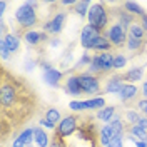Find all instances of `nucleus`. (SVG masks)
<instances>
[{
	"mask_svg": "<svg viewBox=\"0 0 147 147\" xmlns=\"http://www.w3.org/2000/svg\"><path fill=\"white\" fill-rule=\"evenodd\" d=\"M87 22H89L90 27H94L99 32L109 28V12L104 7V3H100V2L92 3L90 10L87 13Z\"/></svg>",
	"mask_w": 147,
	"mask_h": 147,
	"instance_id": "1",
	"label": "nucleus"
},
{
	"mask_svg": "<svg viewBox=\"0 0 147 147\" xmlns=\"http://www.w3.org/2000/svg\"><path fill=\"white\" fill-rule=\"evenodd\" d=\"M15 22L22 28H32L34 25H37L38 22V15H37L35 7L30 2H24L17 10H15Z\"/></svg>",
	"mask_w": 147,
	"mask_h": 147,
	"instance_id": "2",
	"label": "nucleus"
},
{
	"mask_svg": "<svg viewBox=\"0 0 147 147\" xmlns=\"http://www.w3.org/2000/svg\"><path fill=\"white\" fill-rule=\"evenodd\" d=\"M110 70H114V55L110 52H100V54L94 55L87 72L92 75H97V74H107Z\"/></svg>",
	"mask_w": 147,
	"mask_h": 147,
	"instance_id": "3",
	"label": "nucleus"
},
{
	"mask_svg": "<svg viewBox=\"0 0 147 147\" xmlns=\"http://www.w3.org/2000/svg\"><path fill=\"white\" fill-rule=\"evenodd\" d=\"M20 49V37L17 34H7L0 38V57L3 60H7L10 55H13L15 52H18Z\"/></svg>",
	"mask_w": 147,
	"mask_h": 147,
	"instance_id": "4",
	"label": "nucleus"
},
{
	"mask_svg": "<svg viewBox=\"0 0 147 147\" xmlns=\"http://www.w3.org/2000/svg\"><path fill=\"white\" fill-rule=\"evenodd\" d=\"M105 37H107V40L110 42V45H112V47H122V45H125V44H127L129 34H127V30L122 27L119 22H115V24L109 25Z\"/></svg>",
	"mask_w": 147,
	"mask_h": 147,
	"instance_id": "5",
	"label": "nucleus"
},
{
	"mask_svg": "<svg viewBox=\"0 0 147 147\" xmlns=\"http://www.w3.org/2000/svg\"><path fill=\"white\" fill-rule=\"evenodd\" d=\"M77 125H79V120H77V117L75 115H65V117H62V120L59 122V125H57V137L59 139H67L70 137V136H74L75 132H77Z\"/></svg>",
	"mask_w": 147,
	"mask_h": 147,
	"instance_id": "6",
	"label": "nucleus"
},
{
	"mask_svg": "<svg viewBox=\"0 0 147 147\" xmlns=\"http://www.w3.org/2000/svg\"><path fill=\"white\" fill-rule=\"evenodd\" d=\"M79 82L82 87L84 94H90V95H97L100 92V80L97 75H92L89 72L79 74Z\"/></svg>",
	"mask_w": 147,
	"mask_h": 147,
	"instance_id": "7",
	"label": "nucleus"
},
{
	"mask_svg": "<svg viewBox=\"0 0 147 147\" xmlns=\"http://www.w3.org/2000/svg\"><path fill=\"white\" fill-rule=\"evenodd\" d=\"M40 67H42V79H44V82L47 85L57 89L60 85V82H62V79H64V74L60 72L59 69L52 67L50 64H47V62H44Z\"/></svg>",
	"mask_w": 147,
	"mask_h": 147,
	"instance_id": "8",
	"label": "nucleus"
},
{
	"mask_svg": "<svg viewBox=\"0 0 147 147\" xmlns=\"http://www.w3.org/2000/svg\"><path fill=\"white\" fill-rule=\"evenodd\" d=\"M65 22H67V13H65V12H59V13H55L50 20H47L45 24H44L42 30H44L45 34L57 35V34H60V32L64 30Z\"/></svg>",
	"mask_w": 147,
	"mask_h": 147,
	"instance_id": "9",
	"label": "nucleus"
},
{
	"mask_svg": "<svg viewBox=\"0 0 147 147\" xmlns=\"http://www.w3.org/2000/svg\"><path fill=\"white\" fill-rule=\"evenodd\" d=\"M17 102V89L9 82L2 84V89H0V104L3 109L12 107L13 104Z\"/></svg>",
	"mask_w": 147,
	"mask_h": 147,
	"instance_id": "10",
	"label": "nucleus"
},
{
	"mask_svg": "<svg viewBox=\"0 0 147 147\" xmlns=\"http://www.w3.org/2000/svg\"><path fill=\"white\" fill-rule=\"evenodd\" d=\"M99 35H100L99 30H95L94 27H90L89 24L84 25L82 30H80V45H82V49L92 50V44L95 42V38H97Z\"/></svg>",
	"mask_w": 147,
	"mask_h": 147,
	"instance_id": "11",
	"label": "nucleus"
},
{
	"mask_svg": "<svg viewBox=\"0 0 147 147\" xmlns=\"http://www.w3.org/2000/svg\"><path fill=\"white\" fill-rule=\"evenodd\" d=\"M24 40H25V44L30 47H35V45H40V44H44L49 40V34H45L44 30H27L24 37H22Z\"/></svg>",
	"mask_w": 147,
	"mask_h": 147,
	"instance_id": "12",
	"label": "nucleus"
},
{
	"mask_svg": "<svg viewBox=\"0 0 147 147\" xmlns=\"http://www.w3.org/2000/svg\"><path fill=\"white\" fill-rule=\"evenodd\" d=\"M115 137H122V136H117L115 132H114V129L110 127V124H105V125H102L100 129H99V144H100L102 147H107L114 140Z\"/></svg>",
	"mask_w": 147,
	"mask_h": 147,
	"instance_id": "13",
	"label": "nucleus"
},
{
	"mask_svg": "<svg viewBox=\"0 0 147 147\" xmlns=\"http://www.w3.org/2000/svg\"><path fill=\"white\" fill-rule=\"evenodd\" d=\"M64 89L67 94H70L74 97H79L82 92V87H80V82H79V75H69L67 79H65V85Z\"/></svg>",
	"mask_w": 147,
	"mask_h": 147,
	"instance_id": "14",
	"label": "nucleus"
},
{
	"mask_svg": "<svg viewBox=\"0 0 147 147\" xmlns=\"http://www.w3.org/2000/svg\"><path fill=\"white\" fill-rule=\"evenodd\" d=\"M137 94H139V89L134 84H124V87L120 89V92L117 95H119V99L122 102H130L137 97Z\"/></svg>",
	"mask_w": 147,
	"mask_h": 147,
	"instance_id": "15",
	"label": "nucleus"
},
{
	"mask_svg": "<svg viewBox=\"0 0 147 147\" xmlns=\"http://www.w3.org/2000/svg\"><path fill=\"white\" fill-rule=\"evenodd\" d=\"M34 144L35 147H50V137L42 127H35L34 130Z\"/></svg>",
	"mask_w": 147,
	"mask_h": 147,
	"instance_id": "16",
	"label": "nucleus"
},
{
	"mask_svg": "<svg viewBox=\"0 0 147 147\" xmlns=\"http://www.w3.org/2000/svg\"><path fill=\"white\" fill-rule=\"evenodd\" d=\"M122 87H124V77H120V75H114L105 82V92L107 94H119Z\"/></svg>",
	"mask_w": 147,
	"mask_h": 147,
	"instance_id": "17",
	"label": "nucleus"
},
{
	"mask_svg": "<svg viewBox=\"0 0 147 147\" xmlns=\"http://www.w3.org/2000/svg\"><path fill=\"white\" fill-rule=\"evenodd\" d=\"M97 120H100L104 124H110L112 120L115 119V107L114 105H105L104 109L97 110Z\"/></svg>",
	"mask_w": 147,
	"mask_h": 147,
	"instance_id": "18",
	"label": "nucleus"
},
{
	"mask_svg": "<svg viewBox=\"0 0 147 147\" xmlns=\"http://www.w3.org/2000/svg\"><path fill=\"white\" fill-rule=\"evenodd\" d=\"M122 77H124V80H127L129 84L139 82V80L144 79V67H132V69H129Z\"/></svg>",
	"mask_w": 147,
	"mask_h": 147,
	"instance_id": "19",
	"label": "nucleus"
},
{
	"mask_svg": "<svg viewBox=\"0 0 147 147\" xmlns=\"http://www.w3.org/2000/svg\"><path fill=\"white\" fill-rule=\"evenodd\" d=\"M85 102V110H100L105 107V99L104 97H92Z\"/></svg>",
	"mask_w": 147,
	"mask_h": 147,
	"instance_id": "20",
	"label": "nucleus"
},
{
	"mask_svg": "<svg viewBox=\"0 0 147 147\" xmlns=\"http://www.w3.org/2000/svg\"><path fill=\"white\" fill-rule=\"evenodd\" d=\"M129 139L132 142H136V140H147V132L142 127H139V125H132L129 129Z\"/></svg>",
	"mask_w": 147,
	"mask_h": 147,
	"instance_id": "21",
	"label": "nucleus"
},
{
	"mask_svg": "<svg viewBox=\"0 0 147 147\" xmlns=\"http://www.w3.org/2000/svg\"><path fill=\"white\" fill-rule=\"evenodd\" d=\"M34 130H35V129H32V127H25L24 129V130H22V132H20V134H18L17 137V140H20V142H22V144H25V146H30V144H34Z\"/></svg>",
	"mask_w": 147,
	"mask_h": 147,
	"instance_id": "22",
	"label": "nucleus"
},
{
	"mask_svg": "<svg viewBox=\"0 0 147 147\" xmlns=\"http://www.w3.org/2000/svg\"><path fill=\"white\" fill-rule=\"evenodd\" d=\"M110 42L107 40V37L99 35L95 38V42L92 44V50H100V52H109L110 50Z\"/></svg>",
	"mask_w": 147,
	"mask_h": 147,
	"instance_id": "23",
	"label": "nucleus"
},
{
	"mask_svg": "<svg viewBox=\"0 0 147 147\" xmlns=\"http://www.w3.org/2000/svg\"><path fill=\"white\" fill-rule=\"evenodd\" d=\"M124 9L130 15H137V17H144L146 15L144 9L140 7V3H137V2H124Z\"/></svg>",
	"mask_w": 147,
	"mask_h": 147,
	"instance_id": "24",
	"label": "nucleus"
},
{
	"mask_svg": "<svg viewBox=\"0 0 147 147\" xmlns=\"http://www.w3.org/2000/svg\"><path fill=\"white\" fill-rule=\"evenodd\" d=\"M44 119L49 120L52 125H59V122L62 120V115H60V112H59V109H55V107H50V109H47L45 115H44Z\"/></svg>",
	"mask_w": 147,
	"mask_h": 147,
	"instance_id": "25",
	"label": "nucleus"
},
{
	"mask_svg": "<svg viewBox=\"0 0 147 147\" xmlns=\"http://www.w3.org/2000/svg\"><path fill=\"white\" fill-rule=\"evenodd\" d=\"M90 7H92V2L82 0V2H77V5L74 7V12H75L80 18H87V13H89Z\"/></svg>",
	"mask_w": 147,
	"mask_h": 147,
	"instance_id": "26",
	"label": "nucleus"
},
{
	"mask_svg": "<svg viewBox=\"0 0 147 147\" xmlns=\"http://www.w3.org/2000/svg\"><path fill=\"white\" fill-rule=\"evenodd\" d=\"M129 35L144 40V37H146V30H144V27H142L139 22H134V24L130 25V28H129Z\"/></svg>",
	"mask_w": 147,
	"mask_h": 147,
	"instance_id": "27",
	"label": "nucleus"
},
{
	"mask_svg": "<svg viewBox=\"0 0 147 147\" xmlns=\"http://www.w3.org/2000/svg\"><path fill=\"white\" fill-rule=\"evenodd\" d=\"M140 119H142V115L139 114L137 110H130V109L125 110V122H127L130 127H132V125H137Z\"/></svg>",
	"mask_w": 147,
	"mask_h": 147,
	"instance_id": "28",
	"label": "nucleus"
},
{
	"mask_svg": "<svg viewBox=\"0 0 147 147\" xmlns=\"http://www.w3.org/2000/svg\"><path fill=\"white\" fill-rule=\"evenodd\" d=\"M110 127L114 129V132L117 136H122L124 137V132H125V122L120 119V117H115V119L110 122Z\"/></svg>",
	"mask_w": 147,
	"mask_h": 147,
	"instance_id": "29",
	"label": "nucleus"
},
{
	"mask_svg": "<svg viewBox=\"0 0 147 147\" xmlns=\"http://www.w3.org/2000/svg\"><path fill=\"white\" fill-rule=\"evenodd\" d=\"M119 24L125 28V30L130 28V25L134 24V15H130L129 12H122V13L119 15Z\"/></svg>",
	"mask_w": 147,
	"mask_h": 147,
	"instance_id": "30",
	"label": "nucleus"
},
{
	"mask_svg": "<svg viewBox=\"0 0 147 147\" xmlns=\"http://www.w3.org/2000/svg\"><path fill=\"white\" fill-rule=\"evenodd\" d=\"M144 45V40H140V38H136V37H127V44H125V47H127L129 50H132V52H136V50H139L140 47Z\"/></svg>",
	"mask_w": 147,
	"mask_h": 147,
	"instance_id": "31",
	"label": "nucleus"
},
{
	"mask_svg": "<svg viewBox=\"0 0 147 147\" xmlns=\"http://www.w3.org/2000/svg\"><path fill=\"white\" fill-rule=\"evenodd\" d=\"M127 65V57L124 54H117L114 55V69L115 70H120V69H124Z\"/></svg>",
	"mask_w": 147,
	"mask_h": 147,
	"instance_id": "32",
	"label": "nucleus"
},
{
	"mask_svg": "<svg viewBox=\"0 0 147 147\" xmlns=\"http://www.w3.org/2000/svg\"><path fill=\"white\" fill-rule=\"evenodd\" d=\"M69 109L72 112H84L85 110V102L84 100H70L69 102Z\"/></svg>",
	"mask_w": 147,
	"mask_h": 147,
	"instance_id": "33",
	"label": "nucleus"
},
{
	"mask_svg": "<svg viewBox=\"0 0 147 147\" xmlns=\"http://www.w3.org/2000/svg\"><path fill=\"white\" fill-rule=\"evenodd\" d=\"M92 55H89L87 52H84V55L77 60V64H75V69H80V67H84V65H90L92 64Z\"/></svg>",
	"mask_w": 147,
	"mask_h": 147,
	"instance_id": "34",
	"label": "nucleus"
},
{
	"mask_svg": "<svg viewBox=\"0 0 147 147\" xmlns=\"http://www.w3.org/2000/svg\"><path fill=\"white\" fill-rule=\"evenodd\" d=\"M137 109L142 112V114H146L147 117V99H140V100L137 102Z\"/></svg>",
	"mask_w": 147,
	"mask_h": 147,
	"instance_id": "35",
	"label": "nucleus"
},
{
	"mask_svg": "<svg viewBox=\"0 0 147 147\" xmlns=\"http://www.w3.org/2000/svg\"><path fill=\"white\" fill-rule=\"evenodd\" d=\"M107 147H124V137H115Z\"/></svg>",
	"mask_w": 147,
	"mask_h": 147,
	"instance_id": "36",
	"label": "nucleus"
},
{
	"mask_svg": "<svg viewBox=\"0 0 147 147\" xmlns=\"http://www.w3.org/2000/svg\"><path fill=\"white\" fill-rule=\"evenodd\" d=\"M38 124H40L42 127H45V129H52V130H54V129H57L55 125H52V124H50L49 120H45V119H38Z\"/></svg>",
	"mask_w": 147,
	"mask_h": 147,
	"instance_id": "37",
	"label": "nucleus"
},
{
	"mask_svg": "<svg viewBox=\"0 0 147 147\" xmlns=\"http://www.w3.org/2000/svg\"><path fill=\"white\" fill-rule=\"evenodd\" d=\"M137 125H139V127H142V129H144V130L147 132V117H142V119L139 120Z\"/></svg>",
	"mask_w": 147,
	"mask_h": 147,
	"instance_id": "38",
	"label": "nucleus"
},
{
	"mask_svg": "<svg viewBox=\"0 0 147 147\" xmlns=\"http://www.w3.org/2000/svg\"><path fill=\"white\" fill-rule=\"evenodd\" d=\"M140 25L144 27V30H146V34H147V13L144 17H140Z\"/></svg>",
	"mask_w": 147,
	"mask_h": 147,
	"instance_id": "39",
	"label": "nucleus"
},
{
	"mask_svg": "<svg viewBox=\"0 0 147 147\" xmlns=\"http://www.w3.org/2000/svg\"><path fill=\"white\" fill-rule=\"evenodd\" d=\"M5 9H7V2L2 0V2H0V15H2V17H3V13H5Z\"/></svg>",
	"mask_w": 147,
	"mask_h": 147,
	"instance_id": "40",
	"label": "nucleus"
},
{
	"mask_svg": "<svg viewBox=\"0 0 147 147\" xmlns=\"http://www.w3.org/2000/svg\"><path fill=\"white\" fill-rule=\"evenodd\" d=\"M49 44H50V47H59L60 45V40L59 38H52V40H49Z\"/></svg>",
	"mask_w": 147,
	"mask_h": 147,
	"instance_id": "41",
	"label": "nucleus"
},
{
	"mask_svg": "<svg viewBox=\"0 0 147 147\" xmlns=\"http://www.w3.org/2000/svg\"><path fill=\"white\" fill-rule=\"evenodd\" d=\"M12 147H27V146H25V144H22V142H20V140H17V139H13Z\"/></svg>",
	"mask_w": 147,
	"mask_h": 147,
	"instance_id": "42",
	"label": "nucleus"
},
{
	"mask_svg": "<svg viewBox=\"0 0 147 147\" xmlns=\"http://www.w3.org/2000/svg\"><path fill=\"white\" fill-rule=\"evenodd\" d=\"M136 147H147V140H136Z\"/></svg>",
	"mask_w": 147,
	"mask_h": 147,
	"instance_id": "43",
	"label": "nucleus"
},
{
	"mask_svg": "<svg viewBox=\"0 0 147 147\" xmlns=\"http://www.w3.org/2000/svg\"><path fill=\"white\" fill-rule=\"evenodd\" d=\"M142 95H144V99H147V80L142 84Z\"/></svg>",
	"mask_w": 147,
	"mask_h": 147,
	"instance_id": "44",
	"label": "nucleus"
},
{
	"mask_svg": "<svg viewBox=\"0 0 147 147\" xmlns=\"http://www.w3.org/2000/svg\"><path fill=\"white\" fill-rule=\"evenodd\" d=\"M50 147H65V146L62 144V142H52V146Z\"/></svg>",
	"mask_w": 147,
	"mask_h": 147,
	"instance_id": "45",
	"label": "nucleus"
},
{
	"mask_svg": "<svg viewBox=\"0 0 147 147\" xmlns=\"http://www.w3.org/2000/svg\"><path fill=\"white\" fill-rule=\"evenodd\" d=\"M92 147H97V146H92Z\"/></svg>",
	"mask_w": 147,
	"mask_h": 147,
	"instance_id": "46",
	"label": "nucleus"
}]
</instances>
